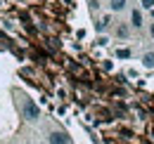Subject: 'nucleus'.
<instances>
[{
  "mask_svg": "<svg viewBox=\"0 0 154 144\" xmlns=\"http://www.w3.org/2000/svg\"><path fill=\"white\" fill-rule=\"evenodd\" d=\"M45 144H48V142H45Z\"/></svg>",
  "mask_w": 154,
  "mask_h": 144,
  "instance_id": "obj_11",
  "label": "nucleus"
},
{
  "mask_svg": "<svg viewBox=\"0 0 154 144\" xmlns=\"http://www.w3.org/2000/svg\"><path fill=\"white\" fill-rule=\"evenodd\" d=\"M131 50H128V47H121V50H116V57H119V59H131Z\"/></svg>",
  "mask_w": 154,
  "mask_h": 144,
  "instance_id": "obj_7",
  "label": "nucleus"
},
{
  "mask_svg": "<svg viewBox=\"0 0 154 144\" xmlns=\"http://www.w3.org/2000/svg\"><path fill=\"white\" fill-rule=\"evenodd\" d=\"M48 144H71V137L64 130H50L48 132Z\"/></svg>",
  "mask_w": 154,
  "mask_h": 144,
  "instance_id": "obj_2",
  "label": "nucleus"
},
{
  "mask_svg": "<svg viewBox=\"0 0 154 144\" xmlns=\"http://www.w3.org/2000/svg\"><path fill=\"white\" fill-rule=\"evenodd\" d=\"M116 36L119 38H128L131 36V28H128L126 24H119V26H116Z\"/></svg>",
  "mask_w": 154,
  "mask_h": 144,
  "instance_id": "obj_6",
  "label": "nucleus"
},
{
  "mask_svg": "<svg viewBox=\"0 0 154 144\" xmlns=\"http://www.w3.org/2000/svg\"><path fill=\"white\" fill-rule=\"evenodd\" d=\"M142 64H145V69H154V52L142 54Z\"/></svg>",
  "mask_w": 154,
  "mask_h": 144,
  "instance_id": "obj_4",
  "label": "nucleus"
},
{
  "mask_svg": "<svg viewBox=\"0 0 154 144\" xmlns=\"http://www.w3.org/2000/svg\"><path fill=\"white\" fill-rule=\"evenodd\" d=\"M140 5H142L145 10H152V7H154V0H140Z\"/></svg>",
  "mask_w": 154,
  "mask_h": 144,
  "instance_id": "obj_8",
  "label": "nucleus"
},
{
  "mask_svg": "<svg viewBox=\"0 0 154 144\" xmlns=\"http://www.w3.org/2000/svg\"><path fill=\"white\" fill-rule=\"evenodd\" d=\"M88 2H90V7H93V10H97V7H100V2H97V0H88Z\"/></svg>",
  "mask_w": 154,
  "mask_h": 144,
  "instance_id": "obj_9",
  "label": "nucleus"
},
{
  "mask_svg": "<svg viewBox=\"0 0 154 144\" xmlns=\"http://www.w3.org/2000/svg\"><path fill=\"white\" fill-rule=\"evenodd\" d=\"M149 33H152V38H154V21H152V26H149Z\"/></svg>",
  "mask_w": 154,
  "mask_h": 144,
  "instance_id": "obj_10",
  "label": "nucleus"
},
{
  "mask_svg": "<svg viewBox=\"0 0 154 144\" xmlns=\"http://www.w3.org/2000/svg\"><path fill=\"white\" fill-rule=\"evenodd\" d=\"M21 116H24V121H29V123L40 121V109H38V104H36L33 99L24 97V104H21Z\"/></svg>",
  "mask_w": 154,
  "mask_h": 144,
  "instance_id": "obj_1",
  "label": "nucleus"
},
{
  "mask_svg": "<svg viewBox=\"0 0 154 144\" xmlns=\"http://www.w3.org/2000/svg\"><path fill=\"white\" fill-rule=\"evenodd\" d=\"M131 24H133L135 28L142 26V14H140V10H133V14H131Z\"/></svg>",
  "mask_w": 154,
  "mask_h": 144,
  "instance_id": "obj_5",
  "label": "nucleus"
},
{
  "mask_svg": "<svg viewBox=\"0 0 154 144\" xmlns=\"http://www.w3.org/2000/svg\"><path fill=\"white\" fill-rule=\"evenodd\" d=\"M126 5H128V0H109V10L112 12H121Z\"/></svg>",
  "mask_w": 154,
  "mask_h": 144,
  "instance_id": "obj_3",
  "label": "nucleus"
}]
</instances>
